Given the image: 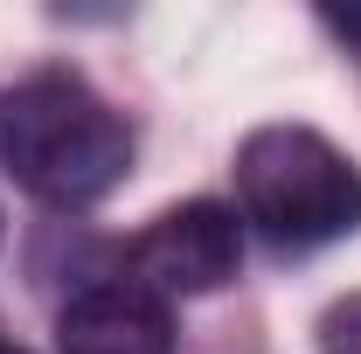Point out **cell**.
<instances>
[{
	"label": "cell",
	"mask_w": 361,
	"mask_h": 354,
	"mask_svg": "<svg viewBox=\"0 0 361 354\" xmlns=\"http://www.w3.org/2000/svg\"><path fill=\"white\" fill-rule=\"evenodd\" d=\"M319 354H361V292L319 312Z\"/></svg>",
	"instance_id": "cell-5"
},
{
	"label": "cell",
	"mask_w": 361,
	"mask_h": 354,
	"mask_svg": "<svg viewBox=\"0 0 361 354\" xmlns=\"http://www.w3.org/2000/svg\"><path fill=\"white\" fill-rule=\"evenodd\" d=\"M236 216L278 250L361 229V167L313 126H264L236 146Z\"/></svg>",
	"instance_id": "cell-2"
},
{
	"label": "cell",
	"mask_w": 361,
	"mask_h": 354,
	"mask_svg": "<svg viewBox=\"0 0 361 354\" xmlns=\"http://www.w3.org/2000/svg\"><path fill=\"white\" fill-rule=\"evenodd\" d=\"M243 264V222L223 202H180L153 216L133 243V278L160 299H202L223 292Z\"/></svg>",
	"instance_id": "cell-3"
},
{
	"label": "cell",
	"mask_w": 361,
	"mask_h": 354,
	"mask_svg": "<svg viewBox=\"0 0 361 354\" xmlns=\"http://www.w3.org/2000/svg\"><path fill=\"white\" fill-rule=\"evenodd\" d=\"M0 167L49 209H90L133 174V126L77 70H42L0 90Z\"/></svg>",
	"instance_id": "cell-1"
},
{
	"label": "cell",
	"mask_w": 361,
	"mask_h": 354,
	"mask_svg": "<svg viewBox=\"0 0 361 354\" xmlns=\"http://www.w3.org/2000/svg\"><path fill=\"white\" fill-rule=\"evenodd\" d=\"M0 354H28V348H7V341H0Z\"/></svg>",
	"instance_id": "cell-6"
},
{
	"label": "cell",
	"mask_w": 361,
	"mask_h": 354,
	"mask_svg": "<svg viewBox=\"0 0 361 354\" xmlns=\"http://www.w3.org/2000/svg\"><path fill=\"white\" fill-rule=\"evenodd\" d=\"M56 348L63 354H174V312L139 278L84 285L56 312Z\"/></svg>",
	"instance_id": "cell-4"
}]
</instances>
